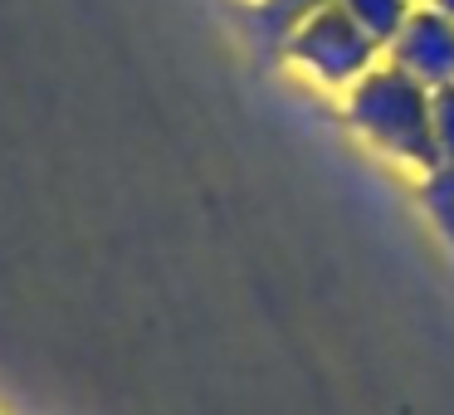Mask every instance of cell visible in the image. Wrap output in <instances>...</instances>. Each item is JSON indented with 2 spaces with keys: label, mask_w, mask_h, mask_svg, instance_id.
<instances>
[{
  "label": "cell",
  "mask_w": 454,
  "mask_h": 415,
  "mask_svg": "<svg viewBox=\"0 0 454 415\" xmlns=\"http://www.w3.org/2000/svg\"><path fill=\"white\" fill-rule=\"evenodd\" d=\"M347 128L395 161L434 167V93L395 64H376L347 89Z\"/></svg>",
  "instance_id": "obj_1"
},
{
  "label": "cell",
  "mask_w": 454,
  "mask_h": 415,
  "mask_svg": "<svg viewBox=\"0 0 454 415\" xmlns=\"http://www.w3.org/2000/svg\"><path fill=\"white\" fill-rule=\"evenodd\" d=\"M284 59H294L303 74H313L327 89H352L362 74L376 69L381 59V44L342 11V5H327L313 20H303L284 44Z\"/></svg>",
  "instance_id": "obj_2"
},
{
  "label": "cell",
  "mask_w": 454,
  "mask_h": 415,
  "mask_svg": "<svg viewBox=\"0 0 454 415\" xmlns=\"http://www.w3.org/2000/svg\"><path fill=\"white\" fill-rule=\"evenodd\" d=\"M386 64L411 74L430 93L454 89V15L434 11V5H415L395 30V40L386 44Z\"/></svg>",
  "instance_id": "obj_3"
},
{
  "label": "cell",
  "mask_w": 454,
  "mask_h": 415,
  "mask_svg": "<svg viewBox=\"0 0 454 415\" xmlns=\"http://www.w3.org/2000/svg\"><path fill=\"white\" fill-rule=\"evenodd\" d=\"M337 0H254V11H249V30L264 50H278L284 54L288 35L298 30L303 20H313L317 11H327Z\"/></svg>",
  "instance_id": "obj_4"
},
{
  "label": "cell",
  "mask_w": 454,
  "mask_h": 415,
  "mask_svg": "<svg viewBox=\"0 0 454 415\" xmlns=\"http://www.w3.org/2000/svg\"><path fill=\"white\" fill-rule=\"evenodd\" d=\"M337 5H342V11L352 15L376 44H381V54H386V44L395 40V30L405 25V15L415 11L411 0H337Z\"/></svg>",
  "instance_id": "obj_5"
},
{
  "label": "cell",
  "mask_w": 454,
  "mask_h": 415,
  "mask_svg": "<svg viewBox=\"0 0 454 415\" xmlns=\"http://www.w3.org/2000/svg\"><path fill=\"white\" fill-rule=\"evenodd\" d=\"M434 11H444V15H454V0H430Z\"/></svg>",
  "instance_id": "obj_6"
},
{
  "label": "cell",
  "mask_w": 454,
  "mask_h": 415,
  "mask_svg": "<svg viewBox=\"0 0 454 415\" xmlns=\"http://www.w3.org/2000/svg\"><path fill=\"white\" fill-rule=\"evenodd\" d=\"M411 5H430V0H411Z\"/></svg>",
  "instance_id": "obj_7"
}]
</instances>
